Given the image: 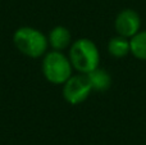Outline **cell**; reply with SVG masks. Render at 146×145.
<instances>
[{"label": "cell", "instance_id": "obj_1", "mask_svg": "<svg viewBox=\"0 0 146 145\" xmlns=\"http://www.w3.org/2000/svg\"><path fill=\"white\" fill-rule=\"evenodd\" d=\"M69 61L72 67H74L78 72L88 73L99 67L100 54L98 46L88 39H80L74 41L69 51Z\"/></svg>", "mask_w": 146, "mask_h": 145}, {"label": "cell", "instance_id": "obj_2", "mask_svg": "<svg viewBox=\"0 0 146 145\" xmlns=\"http://www.w3.org/2000/svg\"><path fill=\"white\" fill-rule=\"evenodd\" d=\"M13 41L22 54L31 58L44 55L48 49V39L42 32L32 27H21L15 31Z\"/></svg>", "mask_w": 146, "mask_h": 145}, {"label": "cell", "instance_id": "obj_3", "mask_svg": "<svg viewBox=\"0 0 146 145\" xmlns=\"http://www.w3.org/2000/svg\"><path fill=\"white\" fill-rule=\"evenodd\" d=\"M42 72L51 84H64L72 76V63L59 50L49 51L44 57Z\"/></svg>", "mask_w": 146, "mask_h": 145}, {"label": "cell", "instance_id": "obj_4", "mask_svg": "<svg viewBox=\"0 0 146 145\" xmlns=\"http://www.w3.org/2000/svg\"><path fill=\"white\" fill-rule=\"evenodd\" d=\"M91 90L92 87H91L86 73H80L76 76H71L64 82L63 95L64 99L69 104H78L90 95Z\"/></svg>", "mask_w": 146, "mask_h": 145}, {"label": "cell", "instance_id": "obj_5", "mask_svg": "<svg viewBox=\"0 0 146 145\" xmlns=\"http://www.w3.org/2000/svg\"><path fill=\"white\" fill-rule=\"evenodd\" d=\"M114 27L118 35L131 39L140 31L141 18L139 13L133 9H123L118 13L114 22Z\"/></svg>", "mask_w": 146, "mask_h": 145}, {"label": "cell", "instance_id": "obj_6", "mask_svg": "<svg viewBox=\"0 0 146 145\" xmlns=\"http://www.w3.org/2000/svg\"><path fill=\"white\" fill-rule=\"evenodd\" d=\"M90 85L92 87V90L96 91H105L110 87L111 85V77L105 69L103 68H95L92 71H90L88 73H86Z\"/></svg>", "mask_w": 146, "mask_h": 145}, {"label": "cell", "instance_id": "obj_7", "mask_svg": "<svg viewBox=\"0 0 146 145\" xmlns=\"http://www.w3.org/2000/svg\"><path fill=\"white\" fill-rule=\"evenodd\" d=\"M48 41L55 50H62L71 44V32L68 28L58 26V27L53 28L51 32L49 33Z\"/></svg>", "mask_w": 146, "mask_h": 145}, {"label": "cell", "instance_id": "obj_8", "mask_svg": "<svg viewBox=\"0 0 146 145\" xmlns=\"http://www.w3.org/2000/svg\"><path fill=\"white\" fill-rule=\"evenodd\" d=\"M108 50L110 53V55L114 57V58H123L128 53H131L129 39L123 37L121 35L110 39V41L108 44Z\"/></svg>", "mask_w": 146, "mask_h": 145}, {"label": "cell", "instance_id": "obj_9", "mask_svg": "<svg viewBox=\"0 0 146 145\" xmlns=\"http://www.w3.org/2000/svg\"><path fill=\"white\" fill-rule=\"evenodd\" d=\"M131 53L135 58L146 61V31H139L129 39Z\"/></svg>", "mask_w": 146, "mask_h": 145}]
</instances>
